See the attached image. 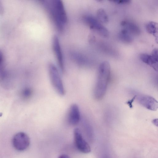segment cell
<instances>
[{
    "instance_id": "obj_1",
    "label": "cell",
    "mask_w": 158,
    "mask_h": 158,
    "mask_svg": "<svg viewBox=\"0 0 158 158\" xmlns=\"http://www.w3.org/2000/svg\"><path fill=\"white\" fill-rule=\"evenodd\" d=\"M44 2L49 12L58 31L63 30L67 22V16L63 3L61 0L49 1Z\"/></svg>"
},
{
    "instance_id": "obj_2",
    "label": "cell",
    "mask_w": 158,
    "mask_h": 158,
    "mask_svg": "<svg viewBox=\"0 0 158 158\" xmlns=\"http://www.w3.org/2000/svg\"><path fill=\"white\" fill-rule=\"evenodd\" d=\"M110 67L107 61H104L99 65L97 81L94 95L96 99H101L106 93L110 75Z\"/></svg>"
},
{
    "instance_id": "obj_3",
    "label": "cell",
    "mask_w": 158,
    "mask_h": 158,
    "mask_svg": "<svg viewBox=\"0 0 158 158\" xmlns=\"http://www.w3.org/2000/svg\"><path fill=\"white\" fill-rule=\"evenodd\" d=\"M48 71L49 78L53 88L60 95H64L65 89L61 78L56 66L50 63L48 66Z\"/></svg>"
},
{
    "instance_id": "obj_4",
    "label": "cell",
    "mask_w": 158,
    "mask_h": 158,
    "mask_svg": "<svg viewBox=\"0 0 158 158\" xmlns=\"http://www.w3.org/2000/svg\"><path fill=\"white\" fill-rule=\"evenodd\" d=\"M28 136L23 132H19L13 137L12 143L13 147L16 150L23 151L27 149L30 144Z\"/></svg>"
},
{
    "instance_id": "obj_5",
    "label": "cell",
    "mask_w": 158,
    "mask_h": 158,
    "mask_svg": "<svg viewBox=\"0 0 158 158\" xmlns=\"http://www.w3.org/2000/svg\"><path fill=\"white\" fill-rule=\"evenodd\" d=\"M83 19L91 29L100 35L105 37L108 36L109 33L107 29L95 17L86 15L84 17Z\"/></svg>"
},
{
    "instance_id": "obj_6",
    "label": "cell",
    "mask_w": 158,
    "mask_h": 158,
    "mask_svg": "<svg viewBox=\"0 0 158 158\" xmlns=\"http://www.w3.org/2000/svg\"><path fill=\"white\" fill-rule=\"evenodd\" d=\"M138 103L147 109L156 110L158 107L157 101L151 96L143 94H139L134 96Z\"/></svg>"
},
{
    "instance_id": "obj_7",
    "label": "cell",
    "mask_w": 158,
    "mask_h": 158,
    "mask_svg": "<svg viewBox=\"0 0 158 158\" xmlns=\"http://www.w3.org/2000/svg\"><path fill=\"white\" fill-rule=\"evenodd\" d=\"M74 137L75 145L80 152L85 153L90 152L91 149L89 145L83 138L79 128H76L74 130Z\"/></svg>"
},
{
    "instance_id": "obj_8",
    "label": "cell",
    "mask_w": 158,
    "mask_h": 158,
    "mask_svg": "<svg viewBox=\"0 0 158 158\" xmlns=\"http://www.w3.org/2000/svg\"><path fill=\"white\" fill-rule=\"evenodd\" d=\"M67 119L68 123L72 125H75L80 122V111L78 106L76 104H73L70 106L67 114Z\"/></svg>"
},
{
    "instance_id": "obj_9",
    "label": "cell",
    "mask_w": 158,
    "mask_h": 158,
    "mask_svg": "<svg viewBox=\"0 0 158 158\" xmlns=\"http://www.w3.org/2000/svg\"><path fill=\"white\" fill-rule=\"evenodd\" d=\"M52 45L60 68L62 72H64V58L59 39L56 35H54L53 37Z\"/></svg>"
},
{
    "instance_id": "obj_10",
    "label": "cell",
    "mask_w": 158,
    "mask_h": 158,
    "mask_svg": "<svg viewBox=\"0 0 158 158\" xmlns=\"http://www.w3.org/2000/svg\"><path fill=\"white\" fill-rule=\"evenodd\" d=\"M121 25L123 28L127 30L131 35H138L140 34V30L139 27L133 22L124 21L122 22Z\"/></svg>"
},
{
    "instance_id": "obj_11",
    "label": "cell",
    "mask_w": 158,
    "mask_h": 158,
    "mask_svg": "<svg viewBox=\"0 0 158 158\" xmlns=\"http://www.w3.org/2000/svg\"><path fill=\"white\" fill-rule=\"evenodd\" d=\"M139 57L143 62L152 67L156 71L158 70V60L153 58L151 55L142 53L140 55Z\"/></svg>"
},
{
    "instance_id": "obj_12",
    "label": "cell",
    "mask_w": 158,
    "mask_h": 158,
    "mask_svg": "<svg viewBox=\"0 0 158 158\" xmlns=\"http://www.w3.org/2000/svg\"><path fill=\"white\" fill-rule=\"evenodd\" d=\"M118 37L121 41L126 43L131 42L133 40L132 35L124 28L122 29L119 33Z\"/></svg>"
},
{
    "instance_id": "obj_13",
    "label": "cell",
    "mask_w": 158,
    "mask_h": 158,
    "mask_svg": "<svg viewBox=\"0 0 158 158\" xmlns=\"http://www.w3.org/2000/svg\"><path fill=\"white\" fill-rule=\"evenodd\" d=\"M146 28L148 32L157 36L158 32V24L155 22L150 21L146 25Z\"/></svg>"
},
{
    "instance_id": "obj_14",
    "label": "cell",
    "mask_w": 158,
    "mask_h": 158,
    "mask_svg": "<svg viewBox=\"0 0 158 158\" xmlns=\"http://www.w3.org/2000/svg\"><path fill=\"white\" fill-rule=\"evenodd\" d=\"M98 19L102 23L106 24L108 22V17L106 12L102 8L98 10L97 12Z\"/></svg>"
},
{
    "instance_id": "obj_15",
    "label": "cell",
    "mask_w": 158,
    "mask_h": 158,
    "mask_svg": "<svg viewBox=\"0 0 158 158\" xmlns=\"http://www.w3.org/2000/svg\"><path fill=\"white\" fill-rule=\"evenodd\" d=\"M111 2H114V3L120 4H129L131 3V1L129 0H112Z\"/></svg>"
},
{
    "instance_id": "obj_16",
    "label": "cell",
    "mask_w": 158,
    "mask_h": 158,
    "mask_svg": "<svg viewBox=\"0 0 158 158\" xmlns=\"http://www.w3.org/2000/svg\"><path fill=\"white\" fill-rule=\"evenodd\" d=\"M151 55L155 59L158 60V50L157 49L155 48L153 50Z\"/></svg>"
},
{
    "instance_id": "obj_17",
    "label": "cell",
    "mask_w": 158,
    "mask_h": 158,
    "mask_svg": "<svg viewBox=\"0 0 158 158\" xmlns=\"http://www.w3.org/2000/svg\"><path fill=\"white\" fill-rule=\"evenodd\" d=\"M3 60V56L2 52L0 51V65L2 64Z\"/></svg>"
},
{
    "instance_id": "obj_18",
    "label": "cell",
    "mask_w": 158,
    "mask_h": 158,
    "mask_svg": "<svg viewBox=\"0 0 158 158\" xmlns=\"http://www.w3.org/2000/svg\"><path fill=\"white\" fill-rule=\"evenodd\" d=\"M58 158H70L68 155L63 154L59 156Z\"/></svg>"
},
{
    "instance_id": "obj_19",
    "label": "cell",
    "mask_w": 158,
    "mask_h": 158,
    "mask_svg": "<svg viewBox=\"0 0 158 158\" xmlns=\"http://www.w3.org/2000/svg\"><path fill=\"white\" fill-rule=\"evenodd\" d=\"M158 120L157 119H155L153 120V124H154L155 125L157 126L158 124Z\"/></svg>"
}]
</instances>
